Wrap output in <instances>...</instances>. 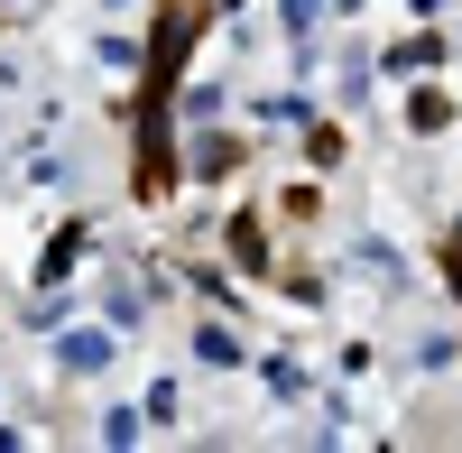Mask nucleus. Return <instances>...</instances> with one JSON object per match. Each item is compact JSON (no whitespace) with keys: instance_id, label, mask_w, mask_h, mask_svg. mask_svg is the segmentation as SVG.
I'll return each instance as SVG.
<instances>
[{"instance_id":"1","label":"nucleus","mask_w":462,"mask_h":453,"mask_svg":"<svg viewBox=\"0 0 462 453\" xmlns=\"http://www.w3.org/2000/svg\"><path fill=\"white\" fill-rule=\"evenodd\" d=\"M65 370H102V333H74V343H65Z\"/></svg>"}]
</instances>
